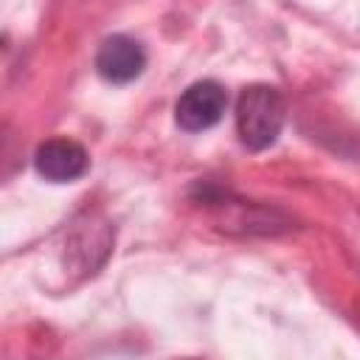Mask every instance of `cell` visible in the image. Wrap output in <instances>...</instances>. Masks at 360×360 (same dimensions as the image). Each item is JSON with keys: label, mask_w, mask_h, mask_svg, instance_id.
<instances>
[{"label": "cell", "mask_w": 360, "mask_h": 360, "mask_svg": "<svg viewBox=\"0 0 360 360\" xmlns=\"http://www.w3.org/2000/svg\"><path fill=\"white\" fill-rule=\"evenodd\" d=\"M225 107H228V93L219 82H211V79L194 82L180 93L174 104V121L186 132H202L219 124V118L225 115Z\"/></svg>", "instance_id": "cell-2"}, {"label": "cell", "mask_w": 360, "mask_h": 360, "mask_svg": "<svg viewBox=\"0 0 360 360\" xmlns=\"http://www.w3.org/2000/svg\"><path fill=\"white\" fill-rule=\"evenodd\" d=\"M287 118V101L281 90L270 84H250L236 101V135L245 149L262 152L276 143Z\"/></svg>", "instance_id": "cell-1"}, {"label": "cell", "mask_w": 360, "mask_h": 360, "mask_svg": "<svg viewBox=\"0 0 360 360\" xmlns=\"http://www.w3.org/2000/svg\"><path fill=\"white\" fill-rule=\"evenodd\" d=\"M146 68V53L138 39L127 34H112L101 42L96 53V70L110 84H127L138 79Z\"/></svg>", "instance_id": "cell-3"}, {"label": "cell", "mask_w": 360, "mask_h": 360, "mask_svg": "<svg viewBox=\"0 0 360 360\" xmlns=\"http://www.w3.org/2000/svg\"><path fill=\"white\" fill-rule=\"evenodd\" d=\"M37 172L51 183H70L87 172V152L70 138H51L34 155Z\"/></svg>", "instance_id": "cell-4"}]
</instances>
